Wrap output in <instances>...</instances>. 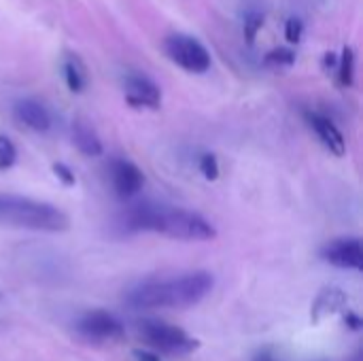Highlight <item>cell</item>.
<instances>
[{"mask_svg":"<svg viewBox=\"0 0 363 361\" xmlns=\"http://www.w3.org/2000/svg\"><path fill=\"white\" fill-rule=\"evenodd\" d=\"M345 326H347L349 330H353V332H359L363 326L362 317H359L357 313H353V311L347 309V311H345Z\"/></svg>","mask_w":363,"mask_h":361,"instance_id":"7402d4cb","label":"cell"},{"mask_svg":"<svg viewBox=\"0 0 363 361\" xmlns=\"http://www.w3.org/2000/svg\"><path fill=\"white\" fill-rule=\"evenodd\" d=\"M17 162V149L9 136L0 134V172H6L15 166Z\"/></svg>","mask_w":363,"mask_h":361,"instance_id":"e0dca14e","label":"cell"},{"mask_svg":"<svg viewBox=\"0 0 363 361\" xmlns=\"http://www.w3.org/2000/svg\"><path fill=\"white\" fill-rule=\"evenodd\" d=\"M64 79H66V85L72 94H81L87 85V70H85V64L81 62L79 55L74 53H68L66 60H64Z\"/></svg>","mask_w":363,"mask_h":361,"instance_id":"5bb4252c","label":"cell"},{"mask_svg":"<svg viewBox=\"0 0 363 361\" xmlns=\"http://www.w3.org/2000/svg\"><path fill=\"white\" fill-rule=\"evenodd\" d=\"M74 330H77L79 338H83L85 343H91V345H117L125 338L123 323L113 313L102 311V309L83 313L77 319Z\"/></svg>","mask_w":363,"mask_h":361,"instance_id":"5b68a950","label":"cell"},{"mask_svg":"<svg viewBox=\"0 0 363 361\" xmlns=\"http://www.w3.org/2000/svg\"><path fill=\"white\" fill-rule=\"evenodd\" d=\"M323 262L342 270H363V245L357 236L334 238L321 249Z\"/></svg>","mask_w":363,"mask_h":361,"instance_id":"52a82bcc","label":"cell"},{"mask_svg":"<svg viewBox=\"0 0 363 361\" xmlns=\"http://www.w3.org/2000/svg\"><path fill=\"white\" fill-rule=\"evenodd\" d=\"M306 119H308L311 128L315 130V134L319 136V140L330 149V153H334L336 157H342L347 153V140H345L342 132L338 130V126L330 117L308 111Z\"/></svg>","mask_w":363,"mask_h":361,"instance_id":"8fae6325","label":"cell"},{"mask_svg":"<svg viewBox=\"0 0 363 361\" xmlns=\"http://www.w3.org/2000/svg\"><path fill=\"white\" fill-rule=\"evenodd\" d=\"M264 26V15L262 13H249L247 19H245V40L249 45H255V38H257V32L262 30Z\"/></svg>","mask_w":363,"mask_h":361,"instance_id":"ac0fdd59","label":"cell"},{"mask_svg":"<svg viewBox=\"0 0 363 361\" xmlns=\"http://www.w3.org/2000/svg\"><path fill=\"white\" fill-rule=\"evenodd\" d=\"M294 62H296V51L289 47H277V49L268 51L264 57V64L268 68H289V66H294Z\"/></svg>","mask_w":363,"mask_h":361,"instance_id":"2e32d148","label":"cell"},{"mask_svg":"<svg viewBox=\"0 0 363 361\" xmlns=\"http://www.w3.org/2000/svg\"><path fill=\"white\" fill-rule=\"evenodd\" d=\"M72 143H74V147L83 153V155H87V157H98V155H102V140L98 138V134H96V130L91 128V123H87V119H83V117H77L74 121H72Z\"/></svg>","mask_w":363,"mask_h":361,"instance_id":"4fadbf2b","label":"cell"},{"mask_svg":"<svg viewBox=\"0 0 363 361\" xmlns=\"http://www.w3.org/2000/svg\"><path fill=\"white\" fill-rule=\"evenodd\" d=\"M338 81L342 87H353L355 83V51L351 47H345L338 60Z\"/></svg>","mask_w":363,"mask_h":361,"instance_id":"9a60e30c","label":"cell"},{"mask_svg":"<svg viewBox=\"0 0 363 361\" xmlns=\"http://www.w3.org/2000/svg\"><path fill=\"white\" fill-rule=\"evenodd\" d=\"M336 66H338L336 53H334V51H328L325 57H323V68H325V70H332V68H336Z\"/></svg>","mask_w":363,"mask_h":361,"instance_id":"cb8c5ba5","label":"cell"},{"mask_svg":"<svg viewBox=\"0 0 363 361\" xmlns=\"http://www.w3.org/2000/svg\"><path fill=\"white\" fill-rule=\"evenodd\" d=\"M0 226L55 234L66 232L70 228V219L64 211L49 202L15 194H0Z\"/></svg>","mask_w":363,"mask_h":361,"instance_id":"3957f363","label":"cell"},{"mask_svg":"<svg viewBox=\"0 0 363 361\" xmlns=\"http://www.w3.org/2000/svg\"><path fill=\"white\" fill-rule=\"evenodd\" d=\"M13 115H15V119L21 126H26V128H30L34 132H47L51 128V115H49V111L40 102H36L32 98L17 100L15 106H13Z\"/></svg>","mask_w":363,"mask_h":361,"instance_id":"7c38bea8","label":"cell"},{"mask_svg":"<svg viewBox=\"0 0 363 361\" xmlns=\"http://www.w3.org/2000/svg\"><path fill=\"white\" fill-rule=\"evenodd\" d=\"M53 174L62 181V185H66V187H72L74 183H77V177H74V172L64 164V162H55L53 164Z\"/></svg>","mask_w":363,"mask_h":361,"instance_id":"44dd1931","label":"cell"},{"mask_svg":"<svg viewBox=\"0 0 363 361\" xmlns=\"http://www.w3.org/2000/svg\"><path fill=\"white\" fill-rule=\"evenodd\" d=\"M123 94L125 102L132 109H160L162 104V91L160 87L145 74H130L123 81Z\"/></svg>","mask_w":363,"mask_h":361,"instance_id":"9c48e42d","label":"cell"},{"mask_svg":"<svg viewBox=\"0 0 363 361\" xmlns=\"http://www.w3.org/2000/svg\"><path fill=\"white\" fill-rule=\"evenodd\" d=\"M353 361H363V360H362V351H359V353H357V355L353 357Z\"/></svg>","mask_w":363,"mask_h":361,"instance_id":"484cf974","label":"cell"},{"mask_svg":"<svg viewBox=\"0 0 363 361\" xmlns=\"http://www.w3.org/2000/svg\"><path fill=\"white\" fill-rule=\"evenodd\" d=\"M128 232H155L174 240H215V226L198 213L162 206V204H134L123 215Z\"/></svg>","mask_w":363,"mask_h":361,"instance_id":"7a4b0ae2","label":"cell"},{"mask_svg":"<svg viewBox=\"0 0 363 361\" xmlns=\"http://www.w3.org/2000/svg\"><path fill=\"white\" fill-rule=\"evenodd\" d=\"M136 334L147 347V351L166 357H187L200 349V340L189 336L185 330L170 326L160 319L136 321Z\"/></svg>","mask_w":363,"mask_h":361,"instance_id":"277c9868","label":"cell"},{"mask_svg":"<svg viewBox=\"0 0 363 361\" xmlns=\"http://www.w3.org/2000/svg\"><path fill=\"white\" fill-rule=\"evenodd\" d=\"M253 361H279V360H277V355H274V351H272V349H264V351H259V353L253 357Z\"/></svg>","mask_w":363,"mask_h":361,"instance_id":"d4e9b609","label":"cell"},{"mask_svg":"<svg viewBox=\"0 0 363 361\" xmlns=\"http://www.w3.org/2000/svg\"><path fill=\"white\" fill-rule=\"evenodd\" d=\"M134 360L136 361H164L160 355H155V353H151V351H147V349H134Z\"/></svg>","mask_w":363,"mask_h":361,"instance_id":"603a6c76","label":"cell"},{"mask_svg":"<svg viewBox=\"0 0 363 361\" xmlns=\"http://www.w3.org/2000/svg\"><path fill=\"white\" fill-rule=\"evenodd\" d=\"M164 51H166V55L177 66H181L187 72L204 74L211 68V53L194 36H187V34H170L164 40Z\"/></svg>","mask_w":363,"mask_h":361,"instance_id":"8992f818","label":"cell"},{"mask_svg":"<svg viewBox=\"0 0 363 361\" xmlns=\"http://www.w3.org/2000/svg\"><path fill=\"white\" fill-rule=\"evenodd\" d=\"M215 287V277L206 270L187 272L170 279H151L128 291L125 302L136 311L189 309L200 304Z\"/></svg>","mask_w":363,"mask_h":361,"instance_id":"6da1fadb","label":"cell"},{"mask_svg":"<svg viewBox=\"0 0 363 361\" xmlns=\"http://www.w3.org/2000/svg\"><path fill=\"white\" fill-rule=\"evenodd\" d=\"M302 32H304V23L300 17H289L287 23H285V38L289 45H298L300 38H302Z\"/></svg>","mask_w":363,"mask_h":361,"instance_id":"ffe728a7","label":"cell"},{"mask_svg":"<svg viewBox=\"0 0 363 361\" xmlns=\"http://www.w3.org/2000/svg\"><path fill=\"white\" fill-rule=\"evenodd\" d=\"M200 172L204 174L206 181H217L219 179V162L213 153H204L200 157Z\"/></svg>","mask_w":363,"mask_h":361,"instance_id":"d6986e66","label":"cell"},{"mask_svg":"<svg viewBox=\"0 0 363 361\" xmlns=\"http://www.w3.org/2000/svg\"><path fill=\"white\" fill-rule=\"evenodd\" d=\"M111 183H113L115 194L121 200H130L140 194L145 185V174L134 162L119 157V160H113L111 164Z\"/></svg>","mask_w":363,"mask_h":361,"instance_id":"ba28073f","label":"cell"},{"mask_svg":"<svg viewBox=\"0 0 363 361\" xmlns=\"http://www.w3.org/2000/svg\"><path fill=\"white\" fill-rule=\"evenodd\" d=\"M347 306H349V298L340 287H323L311 306V321L313 326H319L328 317L336 313H345Z\"/></svg>","mask_w":363,"mask_h":361,"instance_id":"30bf717a","label":"cell"}]
</instances>
